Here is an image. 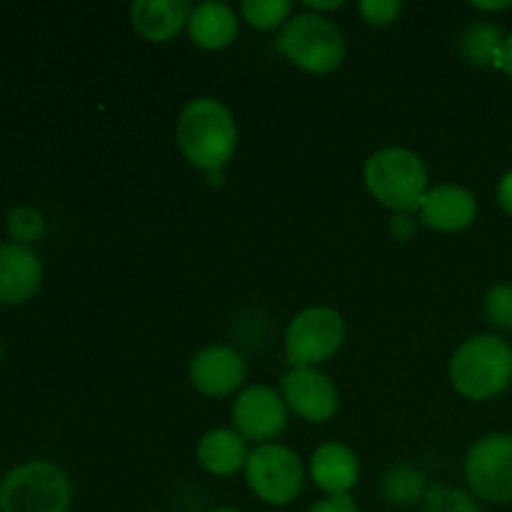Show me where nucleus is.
<instances>
[{
  "label": "nucleus",
  "instance_id": "nucleus-3",
  "mask_svg": "<svg viewBox=\"0 0 512 512\" xmlns=\"http://www.w3.org/2000/svg\"><path fill=\"white\" fill-rule=\"evenodd\" d=\"M363 180L368 193L393 213H413L428 193V168L408 148H380L365 160Z\"/></svg>",
  "mask_w": 512,
  "mask_h": 512
},
{
  "label": "nucleus",
  "instance_id": "nucleus-11",
  "mask_svg": "<svg viewBox=\"0 0 512 512\" xmlns=\"http://www.w3.org/2000/svg\"><path fill=\"white\" fill-rule=\"evenodd\" d=\"M243 355L230 345H205L190 358V385L205 398H228L245 383Z\"/></svg>",
  "mask_w": 512,
  "mask_h": 512
},
{
  "label": "nucleus",
  "instance_id": "nucleus-14",
  "mask_svg": "<svg viewBox=\"0 0 512 512\" xmlns=\"http://www.w3.org/2000/svg\"><path fill=\"white\" fill-rule=\"evenodd\" d=\"M308 473L315 488L325 493V498L350 495V490L360 480V460L350 445L333 440V443H323L313 450Z\"/></svg>",
  "mask_w": 512,
  "mask_h": 512
},
{
  "label": "nucleus",
  "instance_id": "nucleus-7",
  "mask_svg": "<svg viewBox=\"0 0 512 512\" xmlns=\"http://www.w3.org/2000/svg\"><path fill=\"white\" fill-rule=\"evenodd\" d=\"M245 480L258 500L273 508H285L303 493L305 468L295 450L280 443H265L250 453Z\"/></svg>",
  "mask_w": 512,
  "mask_h": 512
},
{
  "label": "nucleus",
  "instance_id": "nucleus-18",
  "mask_svg": "<svg viewBox=\"0 0 512 512\" xmlns=\"http://www.w3.org/2000/svg\"><path fill=\"white\" fill-rule=\"evenodd\" d=\"M380 493L390 505L398 508H410V505L423 503L428 495V485H425V475L413 465H395L383 475L380 483Z\"/></svg>",
  "mask_w": 512,
  "mask_h": 512
},
{
  "label": "nucleus",
  "instance_id": "nucleus-28",
  "mask_svg": "<svg viewBox=\"0 0 512 512\" xmlns=\"http://www.w3.org/2000/svg\"><path fill=\"white\" fill-rule=\"evenodd\" d=\"M493 68L503 70V73L508 75V78H512V33L505 35L503 45H500L498 55H495V65H493Z\"/></svg>",
  "mask_w": 512,
  "mask_h": 512
},
{
  "label": "nucleus",
  "instance_id": "nucleus-27",
  "mask_svg": "<svg viewBox=\"0 0 512 512\" xmlns=\"http://www.w3.org/2000/svg\"><path fill=\"white\" fill-rule=\"evenodd\" d=\"M495 198H498V205L503 208V213H508L512 218V170H508V173L498 180Z\"/></svg>",
  "mask_w": 512,
  "mask_h": 512
},
{
  "label": "nucleus",
  "instance_id": "nucleus-1",
  "mask_svg": "<svg viewBox=\"0 0 512 512\" xmlns=\"http://www.w3.org/2000/svg\"><path fill=\"white\" fill-rule=\"evenodd\" d=\"M175 140L193 168L210 178H223V168L238 148V123L223 100L200 95L180 110Z\"/></svg>",
  "mask_w": 512,
  "mask_h": 512
},
{
  "label": "nucleus",
  "instance_id": "nucleus-30",
  "mask_svg": "<svg viewBox=\"0 0 512 512\" xmlns=\"http://www.w3.org/2000/svg\"><path fill=\"white\" fill-rule=\"evenodd\" d=\"M305 8H308L310 13L325 15V13H330V10L343 8V0H330V3H320V0H305Z\"/></svg>",
  "mask_w": 512,
  "mask_h": 512
},
{
  "label": "nucleus",
  "instance_id": "nucleus-13",
  "mask_svg": "<svg viewBox=\"0 0 512 512\" xmlns=\"http://www.w3.org/2000/svg\"><path fill=\"white\" fill-rule=\"evenodd\" d=\"M420 220L438 233H460L478 218V198L458 183H443L425 193Z\"/></svg>",
  "mask_w": 512,
  "mask_h": 512
},
{
  "label": "nucleus",
  "instance_id": "nucleus-6",
  "mask_svg": "<svg viewBox=\"0 0 512 512\" xmlns=\"http://www.w3.org/2000/svg\"><path fill=\"white\" fill-rule=\"evenodd\" d=\"M345 335L348 328L338 310L310 305L290 318L285 330V358L293 368H318L338 355Z\"/></svg>",
  "mask_w": 512,
  "mask_h": 512
},
{
  "label": "nucleus",
  "instance_id": "nucleus-31",
  "mask_svg": "<svg viewBox=\"0 0 512 512\" xmlns=\"http://www.w3.org/2000/svg\"><path fill=\"white\" fill-rule=\"evenodd\" d=\"M210 512H243V510H238V508H230V505H223V508H215V510H210Z\"/></svg>",
  "mask_w": 512,
  "mask_h": 512
},
{
  "label": "nucleus",
  "instance_id": "nucleus-25",
  "mask_svg": "<svg viewBox=\"0 0 512 512\" xmlns=\"http://www.w3.org/2000/svg\"><path fill=\"white\" fill-rule=\"evenodd\" d=\"M308 512H360V508L350 495H333V498H323L310 505Z\"/></svg>",
  "mask_w": 512,
  "mask_h": 512
},
{
  "label": "nucleus",
  "instance_id": "nucleus-8",
  "mask_svg": "<svg viewBox=\"0 0 512 512\" xmlns=\"http://www.w3.org/2000/svg\"><path fill=\"white\" fill-rule=\"evenodd\" d=\"M468 493L488 505L512 503V433H490L475 440L465 455Z\"/></svg>",
  "mask_w": 512,
  "mask_h": 512
},
{
  "label": "nucleus",
  "instance_id": "nucleus-4",
  "mask_svg": "<svg viewBox=\"0 0 512 512\" xmlns=\"http://www.w3.org/2000/svg\"><path fill=\"white\" fill-rule=\"evenodd\" d=\"M280 53L295 65L313 75H328L343 65L348 45L343 30L328 15L303 13L293 15L275 40Z\"/></svg>",
  "mask_w": 512,
  "mask_h": 512
},
{
  "label": "nucleus",
  "instance_id": "nucleus-12",
  "mask_svg": "<svg viewBox=\"0 0 512 512\" xmlns=\"http://www.w3.org/2000/svg\"><path fill=\"white\" fill-rule=\"evenodd\" d=\"M43 285V263L30 245H0V305H25Z\"/></svg>",
  "mask_w": 512,
  "mask_h": 512
},
{
  "label": "nucleus",
  "instance_id": "nucleus-24",
  "mask_svg": "<svg viewBox=\"0 0 512 512\" xmlns=\"http://www.w3.org/2000/svg\"><path fill=\"white\" fill-rule=\"evenodd\" d=\"M403 13V3L400 0H360L358 3V15L368 25L375 28H385V25H393L395 20Z\"/></svg>",
  "mask_w": 512,
  "mask_h": 512
},
{
  "label": "nucleus",
  "instance_id": "nucleus-9",
  "mask_svg": "<svg viewBox=\"0 0 512 512\" xmlns=\"http://www.w3.org/2000/svg\"><path fill=\"white\" fill-rule=\"evenodd\" d=\"M233 430L245 440L265 445L278 438L288 425V405L283 395L270 385H250L235 398Z\"/></svg>",
  "mask_w": 512,
  "mask_h": 512
},
{
  "label": "nucleus",
  "instance_id": "nucleus-22",
  "mask_svg": "<svg viewBox=\"0 0 512 512\" xmlns=\"http://www.w3.org/2000/svg\"><path fill=\"white\" fill-rule=\"evenodd\" d=\"M420 512H483V503L473 498L468 490L438 485V488L428 490Z\"/></svg>",
  "mask_w": 512,
  "mask_h": 512
},
{
  "label": "nucleus",
  "instance_id": "nucleus-32",
  "mask_svg": "<svg viewBox=\"0 0 512 512\" xmlns=\"http://www.w3.org/2000/svg\"><path fill=\"white\" fill-rule=\"evenodd\" d=\"M0 358H3V345H0Z\"/></svg>",
  "mask_w": 512,
  "mask_h": 512
},
{
  "label": "nucleus",
  "instance_id": "nucleus-10",
  "mask_svg": "<svg viewBox=\"0 0 512 512\" xmlns=\"http://www.w3.org/2000/svg\"><path fill=\"white\" fill-rule=\"evenodd\" d=\"M288 410L308 423H328L340 408V395L330 375L318 368H290L280 380Z\"/></svg>",
  "mask_w": 512,
  "mask_h": 512
},
{
  "label": "nucleus",
  "instance_id": "nucleus-20",
  "mask_svg": "<svg viewBox=\"0 0 512 512\" xmlns=\"http://www.w3.org/2000/svg\"><path fill=\"white\" fill-rule=\"evenodd\" d=\"M240 18L258 30H283V25L293 18L290 0H243Z\"/></svg>",
  "mask_w": 512,
  "mask_h": 512
},
{
  "label": "nucleus",
  "instance_id": "nucleus-2",
  "mask_svg": "<svg viewBox=\"0 0 512 512\" xmlns=\"http://www.w3.org/2000/svg\"><path fill=\"white\" fill-rule=\"evenodd\" d=\"M450 383L465 400L485 403L512 385V348L508 340L480 333L463 340L450 358Z\"/></svg>",
  "mask_w": 512,
  "mask_h": 512
},
{
  "label": "nucleus",
  "instance_id": "nucleus-15",
  "mask_svg": "<svg viewBox=\"0 0 512 512\" xmlns=\"http://www.w3.org/2000/svg\"><path fill=\"white\" fill-rule=\"evenodd\" d=\"M190 0H135L130 5V25L148 43H168L188 30Z\"/></svg>",
  "mask_w": 512,
  "mask_h": 512
},
{
  "label": "nucleus",
  "instance_id": "nucleus-5",
  "mask_svg": "<svg viewBox=\"0 0 512 512\" xmlns=\"http://www.w3.org/2000/svg\"><path fill=\"white\" fill-rule=\"evenodd\" d=\"M73 485L50 460H28L0 480V512H70Z\"/></svg>",
  "mask_w": 512,
  "mask_h": 512
},
{
  "label": "nucleus",
  "instance_id": "nucleus-21",
  "mask_svg": "<svg viewBox=\"0 0 512 512\" xmlns=\"http://www.w3.org/2000/svg\"><path fill=\"white\" fill-rule=\"evenodd\" d=\"M5 228L13 243L33 245L35 240L43 238L45 233V215L33 205H18L5 218Z\"/></svg>",
  "mask_w": 512,
  "mask_h": 512
},
{
  "label": "nucleus",
  "instance_id": "nucleus-26",
  "mask_svg": "<svg viewBox=\"0 0 512 512\" xmlns=\"http://www.w3.org/2000/svg\"><path fill=\"white\" fill-rule=\"evenodd\" d=\"M415 220L410 213H393V218H390V235H393L395 240H400V243H405V240H410L415 235Z\"/></svg>",
  "mask_w": 512,
  "mask_h": 512
},
{
  "label": "nucleus",
  "instance_id": "nucleus-23",
  "mask_svg": "<svg viewBox=\"0 0 512 512\" xmlns=\"http://www.w3.org/2000/svg\"><path fill=\"white\" fill-rule=\"evenodd\" d=\"M483 313L493 328L512 333V283H498L485 293Z\"/></svg>",
  "mask_w": 512,
  "mask_h": 512
},
{
  "label": "nucleus",
  "instance_id": "nucleus-19",
  "mask_svg": "<svg viewBox=\"0 0 512 512\" xmlns=\"http://www.w3.org/2000/svg\"><path fill=\"white\" fill-rule=\"evenodd\" d=\"M503 40L505 35L500 30V25L473 23L460 33L458 48L470 65L485 68V65H495V55H498Z\"/></svg>",
  "mask_w": 512,
  "mask_h": 512
},
{
  "label": "nucleus",
  "instance_id": "nucleus-29",
  "mask_svg": "<svg viewBox=\"0 0 512 512\" xmlns=\"http://www.w3.org/2000/svg\"><path fill=\"white\" fill-rule=\"evenodd\" d=\"M470 8L480 10V13H500V10H510L512 8V0H473Z\"/></svg>",
  "mask_w": 512,
  "mask_h": 512
},
{
  "label": "nucleus",
  "instance_id": "nucleus-17",
  "mask_svg": "<svg viewBox=\"0 0 512 512\" xmlns=\"http://www.w3.org/2000/svg\"><path fill=\"white\" fill-rule=\"evenodd\" d=\"M248 440L233 428L208 430L198 440V463L215 478H233L248 463Z\"/></svg>",
  "mask_w": 512,
  "mask_h": 512
},
{
  "label": "nucleus",
  "instance_id": "nucleus-16",
  "mask_svg": "<svg viewBox=\"0 0 512 512\" xmlns=\"http://www.w3.org/2000/svg\"><path fill=\"white\" fill-rule=\"evenodd\" d=\"M240 20L238 13L223 0L198 3L190 13L188 35L193 45L203 50H225L238 40Z\"/></svg>",
  "mask_w": 512,
  "mask_h": 512
}]
</instances>
